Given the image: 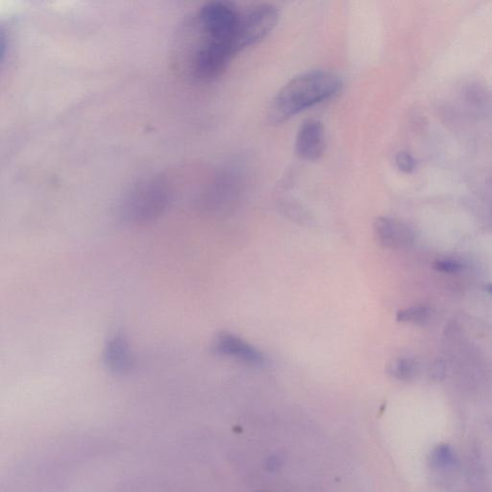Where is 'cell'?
Returning <instances> with one entry per match:
<instances>
[{
  "label": "cell",
  "mask_w": 492,
  "mask_h": 492,
  "mask_svg": "<svg viewBox=\"0 0 492 492\" xmlns=\"http://www.w3.org/2000/svg\"><path fill=\"white\" fill-rule=\"evenodd\" d=\"M445 369V365L442 361H437L430 368V375H432L433 378L440 380L444 376Z\"/></svg>",
  "instance_id": "13"
},
{
  "label": "cell",
  "mask_w": 492,
  "mask_h": 492,
  "mask_svg": "<svg viewBox=\"0 0 492 492\" xmlns=\"http://www.w3.org/2000/svg\"><path fill=\"white\" fill-rule=\"evenodd\" d=\"M325 150L324 126L319 120L303 122L297 133L296 151L299 158L315 161L321 157Z\"/></svg>",
  "instance_id": "5"
},
{
  "label": "cell",
  "mask_w": 492,
  "mask_h": 492,
  "mask_svg": "<svg viewBox=\"0 0 492 492\" xmlns=\"http://www.w3.org/2000/svg\"><path fill=\"white\" fill-rule=\"evenodd\" d=\"M417 370V363L410 358H396L388 365V372L401 381L412 380Z\"/></svg>",
  "instance_id": "8"
},
{
  "label": "cell",
  "mask_w": 492,
  "mask_h": 492,
  "mask_svg": "<svg viewBox=\"0 0 492 492\" xmlns=\"http://www.w3.org/2000/svg\"><path fill=\"white\" fill-rule=\"evenodd\" d=\"M433 268H434L435 270L440 271V273H456L463 269V265L457 263V261L440 260L435 261V263H433Z\"/></svg>",
  "instance_id": "12"
},
{
  "label": "cell",
  "mask_w": 492,
  "mask_h": 492,
  "mask_svg": "<svg viewBox=\"0 0 492 492\" xmlns=\"http://www.w3.org/2000/svg\"><path fill=\"white\" fill-rule=\"evenodd\" d=\"M105 366L113 373L127 374L135 366V358L129 342L124 335H113L105 345L103 352Z\"/></svg>",
  "instance_id": "7"
},
{
  "label": "cell",
  "mask_w": 492,
  "mask_h": 492,
  "mask_svg": "<svg viewBox=\"0 0 492 492\" xmlns=\"http://www.w3.org/2000/svg\"><path fill=\"white\" fill-rule=\"evenodd\" d=\"M278 22V9L270 4L258 5L240 15L234 38L236 53L265 38Z\"/></svg>",
  "instance_id": "3"
},
{
  "label": "cell",
  "mask_w": 492,
  "mask_h": 492,
  "mask_svg": "<svg viewBox=\"0 0 492 492\" xmlns=\"http://www.w3.org/2000/svg\"><path fill=\"white\" fill-rule=\"evenodd\" d=\"M212 350L220 356L237 359L246 365L261 366L265 361L260 351L237 335L228 333H222L215 338Z\"/></svg>",
  "instance_id": "4"
},
{
  "label": "cell",
  "mask_w": 492,
  "mask_h": 492,
  "mask_svg": "<svg viewBox=\"0 0 492 492\" xmlns=\"http://www.w3.org/2000/svg\"><path fill=\"white\" fill-rule=\"evenodd\" d=\"M486 291L489 292V294H492V284H486Z\"/></svg>",
  "instance_id": "14"
},
{
  "label": "cell",
  "mask_w": 492,
  "mask_h": 492,
  "mask_svg": "<svg viewBox=\"0 0 492 492\" xmlns=\"http://www.w3.org/2000/svg\"><path fill=\"white\" fill-rule=\"evenodd\" d=\"M168 203L165 184L159 179H150L137 184L127 194L120 208V217L128 225L143 226L158 219Z\"/></svg>",
  "instance_id": "2"
},
{
  "label": "cell",
  "mask_w": 492,
  "mask_h": 492,
  "mask_svg": "<svg viewBox=\"0 0 492 492\" xmlns=\"http://www.w3.org/2000/svg\"><path fill=\"white\" fill-rule=\"evenodd\" d=\"M374 233L382 246L391 249L405 247L414 240V233L406 223L391 217H378L374 222Z\"/></svg>",
  "instance_id": "6"
},
{
  "label": "cell",
  "mask_w": 492,
  "mask_h": 492,
  "mask_svg": "<svg viewBox=\"0 0 492 492\" xmlns=\"http://www.w3.org/2000/svg\"><path fill=\"white\" fill-rule=\"evenodd\" d=\"M429 310L426 307L417 306L402 310L397 314V320L400 322L423 323L427 320Z\"/></svg>",
  "instance_id": "10"
},
{
  "label": "cell",
  "mask_w": 492,
  "mask_h": 492,
  "mask_svg": "<svg viewBox=\"0 0 492 492\" xmlns=\"http://www.w3.org/2000/svg\"><path fill=\"white\" fill-rule=\"evenodd\" d=\"M430 461L433 468L446 469L452 468L457 461V458L450 445L442 443L435 446L430 452Z\"/></svg>",
  "instance_id": "9"
},
{
  "label": "cell",
  "mask_w": 492,
  "mask_h": 492,
  "mask_svg": "<svg viewBox=\"0 0 492 492\" xmlns=\"http://www.w3.org/2000/svg\"><path fill=\"white\" fill-rule=\"evenodd\" d=\"M342 87V79L332 71L315 69L300 74L274 97L268 110L269 122H286L307 108L335 96Z\"/></svg>",
  "instance_id": "1"
},
{
  "label": "cell",
  "mask_w": 492,
  "mask_h": 492,
  "mask_svg": "<svg viewBox=\"0 0 492 492\" xmlns=\"http://www.w3.org/2000/svg\"><path fill=\"white\" fill-rule=\"evenodd\" d=\"M396 161L400 171H404V173H412L417 165L414 158L406 151H399L396 154Z\"/></svg>",
  "instance_id": "11"
}]
</instances>
